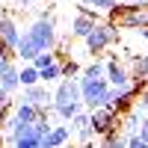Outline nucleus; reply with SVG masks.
Instances as JSON below:
<instances>
[{"mask_svg":"<svg viewBox=\"0 0 148 148\" xmlns=\"http://www.w3.org/2000/svg\"><path fill=\"white\" fill-rule=\"evenodd\" d=\"M39 80H42L45 86H47V83H59V80H62V62L56 59V62H51L47 68H42V71H39Z\"/></svg>","mask_w":148,"mask_h":148,"instance_id":"dca6fc26","label":"nucleus"},{"mask_svg":"<svg viewBox=\"0 0 148 148\" xmlns=\"http://www.w3.org/2000/svg\"><path fill=\"white\" fill-rule=\"evenodd\" d=\"M107 83L113 86V89H125L130 83V71H127V65L119 62V56H113L107 62Z\"/></svg>","mask_w":148,"mask_h":148,"instance_id":"9d476101","label":"nucleus"},{"mask_svg":"<svg viewBox=\"0 0 148 148\" xmlns=\"http://www.w3.org/2000/svg\"><path fill=\"white\" fill-rule=\"evenodd\" d=\"M145 56H148V53H145Z\"/></svg>","mask_w":148,"mask_h":148,"instance_id":"f704fd0d","label":"nucleus"},{"mask_svg":"<svg viewBox=\"0 0 148 148\" xmlns=\"http://www.w3.org/2000/svg\"><path fill=\"white\" fill-rule=\"evenodd\" d=\"M116 3H119V0H92L89 6H95V12H107V15H110Z\"/></svg>","mask_w":148,"mask_h":148,"instance_id":"393cba45","label":"nucleus"},{"mask_svg":"<svg viewBox=\"0 0 148 148\" xmlns=\"http://www.w3.org/2000/svg\"><path fill=\"white\" fill-rule=\"evenodd\" d=\"M139 33H142V39H145V42H148V27H145V30H139Z\"/></svg>","mask_w":148,"mask_h":148,"instance_id":"c756f323","label":"nucleus"},{"mask_svg":"<svg viewBox=\"0 0 148 148\" xmlns=\"http://www.w3.org/2000/svg\"><path fill=\"white\" fill-rule=\"evenodd\" d=\"M68 104H83L80 101V80L77 77H62L56 83V89H53V107H68Z\"/></svg>","mask_w":148,"mask_h":148,"instance_id":"39448f33","label":"nucleus"},{"mask_svg":"<svg viewBox=\"0 0 148 148\" xmlns=\"http://www.w3.org/2000/svg\"><path fill=\"white\" fill-rule=\"evenodd\" d=\"M133 6H148V0H130Z\"/></svg>","mask_w":148,"mask_h":148,"instance_id":"c85d7f7f","label":"nucleus"},{"mask_svg":"<svg viewBox=\"0 0 148 148\" xmlns=\"http://www.w3.org/2000/svg\"><path fill=\"white\" fill-rule=\"evenodd\" d=\"M98 24V12L92 6H77V15L71 21V39H86Z\"/></svg>","mask_w":148,"mask_h":148,"instance_id":"423d86ee","label":"nucleus"},{"mask_svg":"<svg viewBox=\"0 0 148 148\" xmlns=\"http://www.w3.org/2000/svg\"><path fill=\"white\" fill-rule=\"evenodd\" d=\"M18 42H21V27L15 24V18L0 15V45H3L9 53H15Z\"/></svg>","mask_w":148,"mask_h":148,"instance_id":"6e6552de","label":"nucleus"},{"mask_svg":"<svg viewBox=\"0 0 148 148\" xmlns=\"http://www.w3.org/2000/svg\"><path fill=\"white\" fill-rule=\"evenodd\" d=\"M12 148H42V139H39V136H27V139L12 142Z\"/></svg>","mask_w":148,"mask_h":148,"instance_id":"b1692460","label":"nucleus"},{"mask_svg":"<svg viewBox=\"0 0 148 148\" xmlns=\"http://www.w3.org/2000/svg\"><path fill=\"white\" fill-rule=\"evenodd\" d=\"M0 89L6 95L18 92L21 89V80H18V65L12 59H0Z\"/></svg>","mask_w":148,"mask_h":148,"instance_id":"1a4fd4ad","label":"nucleus"},{"mask_svg":"<svg viewBox=\"0 0 148 148\" xmlns=\"http://www.w3.org/2000/svg\"><path fill=\"white\" fill-rule=\"evenodd\" d=\"M0 148H6V139H3V133H0Z\"/></svg>","mask_w":148,"mask_h":148,"instance_id":"7c9ffc66","label":"nucleus"},{"mask_svg":"<svg viewBox=\"0 0 148 148\" xmlns=\"http://www.w3.org/2000/svg\"><path fill=\"white\" fill-rule=\"evenodd\" d=\"M125 139H127V148H148V142H145V139H139L136 133H133V136H125Z\"/></svg>","mask_w":148,"mask_h":148,"instance_id":"a878e982","label":"nucleus"},{"mask_svg":"<svg viewBox=\"0 0 148 148\" xmlns=\"http://www.w3.org/2000/svg\"><path fill=\"white\" fill-rule=\"evenodd\" d=\"M18 80H21V89L42 83V80H39V68H36L33 62H24V68H18Z\"/></svg>","mask_w":148,"mask_h":148,"instance_id":"4468645a","label":"nucleus"},{"mask_svg":"<svg viewBox=\"0 0 148 148\" xmlns=\"http://www.w3.org/2000/svg\"><path fill=\"white\" fill-rule=\"evenodd\" d=\"M65 148H68V145H65ZM71 148H80V145H71Z\"/></svg>","mask_w":148,"mask_h":148,"instance_id":"473e14b6","label":"nucleus"},{"mask_svg":"<svg viewBox=\"0 0 148 148\" xmlns=\"http://www.w3.org/2000/svg\"><path fill=\"white\" fill-rule=\"evenodd\" d=\"M68 139H71V130L65 125H53V130L42 139V148H65Z\"/></svg>","mask_w":148,"mask_h":148,"instance_id":"9b49d317","label":"nucleus"},{"mask_svg":"<svg viewBox=\"0 0 148 148\" xmlns=\"http://www.w3.org/2000/svg\"><path fill=\"white\" fill-rule=\"evenodd\" d=\"M136 136L148 142V116H142V121H139V130H136Z\"/></svg>","mask_w":148,"mask_h":148,"instance_id":"bb28decb","label":"nucleus"},{"mask_svg":"<svg viewBox=\"0 0 148 148\" xmlns=\"http://www.w3.org/2000/svg\"><path fill=\"white\" fill-rule=\"evenodd\" d=\"M18 6L21 9H33V0H18Z\"/></svg>","mask_w":148,"mask_h":148,"instance_id":"cd10ccee","label":"nucleus"},{"mask_svg":"<svg viewBox=\"0 0 148 148\" xmlns=\"http://www.w3.org/2000/svg\"><path fill=\"white\" fill-rule=\"evenodd\" d=\"M21 101L33 104L36 110H47V113H51V104H53V92L47 89L45 83H36V86H27V89H24V98H21Z\"/></svg>","mask_w":148,"mask_h":148,"instance_id":"0eeeda50","label":"nucleus"},{"mask_svg":"<svg viewBox=\"0 0 148 148\" xmlns=\"http://www.w3.org/2000/svg\"><path fill=\"white\" fill-rule=\"evenodd\" d=\"M133 113L148 116V86H142V89L136 92V98H133Z\"/></svg>","mask_w":148,"mask_h":148,"instance_id":"f3484780","label":"nucleus"},{"mask_svg":"<svg viewBox=\"0 0 148 148\" xmlns=\"http://www.w3.org/2000/svg\"><path fill=\"white\" fill-rule=\"evenodd\" d=\"M51 130H53V125L47 121V116H42L39 121H36V133H39V139H45V136H47Z\"/></svg>","mask_w":148,"mask_h":148,"instance_id":"5701e85b","label":"nucleus"},{"mask_svg":"<svg viewBox=\"0 0 148 148\" xmlns=\"http://www.w3.org/2000/svg\"><path fill=\"white\" fill-rule=\"evenodd\" d=\"M89 127H92V133L98 139H104V136H110V133L121 130V113H113V110H107V107L92 110L89 113Z\"/></svg>","mask_w":148,"mask_h":148,"instance_id":"20e7f679","label":"nucleus"},{"mask_svg":"<svg viewBox=\"0 0 148 148\" xmlns=\"http://www.w3.org/2000/svg\"><path fill=\"white\" fill-rule=\"evenodd\" d=\"M59 62H62V77H80V62L77 59H71V56H65V59H59Z\"/></svg>","mask_w":148,"mask_h":148,"instance_id":"412c9836","label":"nucleus"},{"mask_svg":"<svg viewBox=\"0 0 148 148\" xmlns=\"http://www.w3.org/2000/svg\"><path fill=\"white\" fill-rule=\"evenodd\" d=\"M51 62H56V53H53V51H42L39 56L33 59V65L39 68V71H42V68H47V65H51Z\"/></svg>","mask_w":148,"mask_h":148,"instance_id":"4be33fe9","label":"nucleus"},{"mask_svg":"<svg viewBox=\"0 0 148 148\" xmlns=\"http://www.w3.org/2000/svg\"><path fill=\"white\" fill-rule=\"evenodd\" d=\"M89 3H92V0H80V6H89Z\"/></svg>","mask_w":148,"mask_h":148,"instance_id":"2f4dec72","label":"nucleus"},{"mask_svg":"<svg viewBox=\"0 0 148 148\" xmlns=\"http://www.w3.org/2000/svg\"><path fill=\"white\" fill-rule=\"evenodd\" d=\"M33 39V45L39 47V51H53L56 42H59V36H56V24L53 18H36L27 30H24Z\"/></svg>","mask_w":148,"mask_h":148,"instance_id":"7ed1b4c3","label":"nucleus"},{"mask_svg":"<svg viewBox=\"0 0 148 148\" xmlns=\"http://www.w3.org/2000/svg\"><path fill=\"white\" fill-rule=\"evenodd\" d=\"M65 127H68L71 133H77V130H83V127H89V110H80V113L74 116V119L68 121Z\"/></svg>","mask_w":148,"mask_h":148,"instance_id":"a211bd4d","label":"nucleus"},{"mask_svg":"<svg viewBox=\"0 0 148 148\" xmlns=\"http://www.w3.org/2000/svg\"><path fill=\"white\" fill-rule=\"evenodd\" d=\"M39 53H42V51L33 45V39H30L27 33H21V42H18V47H15V56L21 59V62H33Z\"/></svg>","mask_w":148,"mask_h":148,"instance_id":"ddd939ff","label":"nucleus"},{"mask_svg":"<svg viewBox=\"0 0 148 148\" xmlns=\"http://www.w3.org/2000/svg\"><path fill=\"white\" fill-rule=\"evenodd\" d=\"M80 110H83V104H68V107H53L51 110V113H56L59 119H62V121H71L74 116H77L80 113Z\"/></svg>","mask_w":148,"mask_h":148,"instance_id":"6ab92c4d","label":"nucleus"},{"mask_svg":"<svg viewBox=\"0 0 148 148\" xmlns=\"http://www.w3.org/2000/svg\"><path fill=\"white\" fill-rule=\"evenodd\" d=\"M86 148H95V145H86Z\"/></svg>","mask_w":148,"mask_h":148,"instance_id":"72a5a7b5","label":"nucleus"},{"mask_svg":"<svg viewBox=\"0 0 148 148\" xmlns=\"http://www.w3.org/2000/svg\"><path fill=\"white\" fill-rule=\"evenodd\" d=\"M80 80V101H83V110H101V107H110L116 89L110 86L107 80H89V77H77Z\"/></svg>","mask_w":148,"mask_h":148,"instance_id":"f257e3e1","label":"nucleus"},{"mask_svg":"<svg viewBox=\"0 0 148 148\" xmlns=\"http://www.w3.org/2000/svg\"><path fill=\"white\" fill-rule=\"evenodd\" d=\"M98 148H127V139H125V136H121V133L116 130V133H110V136H104Z\"/></svg>","mask_w":148,"mask_h":148,"instance_id":"aec40b11","label":"nucleus"},{"mask_svg":"<svg viewBox=\"0 0 148 148\" xmlns=\"http://www.w3.org/2000/svg\"><path fill=\"white\" fill-rule=\"evenodd\" d=\"M119 42V27L113 21H98L95 24V30L83 39V45H86V53H92V56H98V53H104L110 45H116Z\"/></svg>","mask_w":148,"mask_h":148,"instance_id":"f03ea898","label":"nucleus"},{"mask_svg":"<svg viewBox=\"0 0 148 148\" xmlns=\"http://www.w3.org/2000/svg\"><path fill=\"white\" fill-rule=\"evenodd\" d=\"M80 77H89V80H107V62H104V59H95V62H89V65L80 71Z\"/></svg>","mask_w":148,"mask_h":148,"instance_id":"2eb2a0df","label":"nucleus"},{"mask_svg":"<svg viewBox=\"0 0 148 148\" xmlns=\"http://www.w3.org/2000/svg\"><path fill=\"white\" fill-rule=\"evenodd\" d=\"M12 116H15L18 121H24V125H36V121L42 119V110H36V107L27 104V101H18L15 110H12Z\"/></svg>","mask_w":148,"mask_h":148,"instance_id":"f8f14e48","label":"nucleus"}]
</instances>
